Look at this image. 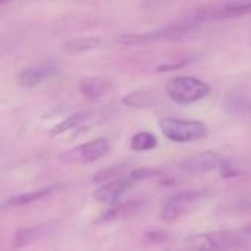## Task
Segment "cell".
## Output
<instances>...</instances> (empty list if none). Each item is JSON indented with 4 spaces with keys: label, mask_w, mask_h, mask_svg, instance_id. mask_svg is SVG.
<instances>
[{
    "label": "cell",
    "mask_w": 251,
    "mask_h": 251,
    "mask_svg": "<svg viewBox=\"0 0 251 251\" xmlns=\"http://www.w3.org/2000/svg\"><path fill=\"white\" fill-rule=\"evenodd\" d=\"M210 194L209 190H190L172 194L162 203L159 216L163 221H176L196 204L210 197Z\"/></svg>",
    "instance_id": "cell-6"
},
{
    "label": "cell",
    "mask_w": 251,
    "mask_h": 251,
    "mask_svg": "<svg viewBox=\"0 0 251 251\" xmlns=\"http://www.w3.org/2000/svg\"><path fill=\"white\" fill-rule=\"evenodd\" d=\"M251 237L244 231H212L194 234L184 240L190 251H231L238 250L249 243Z\"/></svg>",
    "instance_id": "cell-1"
},
{
    "label": "cell",
    "mask_w": 251,
    "mask_h": 251,
    "mask_svg": "<svg viewBox=\"0 0 251 251\" xmlns=\"http://www.w3.org/2000/svg\"><path fill=\"white\" fill-rule=\"evenodd\" d=\"M103 40L100 37H82V38H71L63 46L62 50L68 54H82L93 50L100 49Z\"/></svg>",
    "instance_id": "cell-13"
},
{
    "label": "cell",
    "mask_w": 251,
    "mask_h": 251,
    "mask_svg": "<svg viewBox=\"0 0 251 251\" xmlns=\"http://www.w3.org/2000/svg\"><path fill=\"white\" fill-rule=\"evenodd\" d=\"M13 1H18V0H0L1 4H7V3H13Z\"/></svg>",
    "instance_id": "cell-21"
},
{
    "label": "cell",
    "mask_w": 251,
    "mask_h": 251,
    "mask_svg": "<svg viewBox=\"0 0 251 251\" xmlns=\"http://www.w3.org/2000/svg\"><path fill=\"white\" fill-rule=\"evenodd\" d=\"M224 168H225V159L219 153L212 150L193 154L181 163V169L190 175L209 174Z\"/></svg>",
    "instance_id": "cell-9"
},
{
    "label": "cell",
    "mask_w": 251,
    "mask_h": 251,
    "mask_svg": "<svg viewBox=\"0 0 251 251\" xmlns=\"http://www.w3.org/2000/svg\"><path fill=\"white\" fill-rule=\"evenodd\" d=\"M56 69L51 68L50 65H34V66H26L21 69L16 75V84L21 88L25 90H32L35 87H40L43 82L49 81L54 75Z\"/></svg>",
    "instance_id": "cell-10"
},
{
    "label": "cell",
    "mask_w": 251,
    "mask_h": 251,
    "mask_svg": "<svg viewBox=\"0 0 251 251\" xmlns=\"http://www.w3.org/2000/svg\"><path fill=\"white\" fill-rule=\"evenodd\" d=\"M157 144H159L157 137L149 131H140V132L134 134L129 141V147L134 151H150V150L156 149Z\"/></svg>",
    "instance_id": "cell-17"
},
{
    "label": "cell",
    "mask_w": 251,
    "mask_h": 251,
    "mask_svg": "<svg viewBox=\"0 0 251 251\" xmlns=\"http://www.w3.org/2000/svg\"><path fill=\"white\" fill-rule=\"evenodd\" d=\"M224 107L226 112L237 115V116H244L251 119V96L247 94H231L225 99Z\"/></svg>",
    "instance_id": "cell-14"
},
{
    "label": "cell",
    "mask_w": 251,
    "mask_h": 251,
    "mask_svg": "<svg viewBox=\"0 0 251 251\" xmlns=\"http://www.w3.org/2000/svg\"><path fill=\"white\" fill-rule=\"evenodd\" d=\"M165 90L168 97L174 103L185 106V104L197 103L204 97H207L210 93V85L196 76L181 75V76L171 78L166 82Z\"/></svg>",
    "instance_id": "cell-3"
},
{
    "label": "cell",
    "mask_w": 251,
    "mask_h": 251,
    "mask_svg": "<svg viewBox=\"0 0 251 251\" xmlns=\"http://www.w3.org/2000/svg\"><path fill=\"white\" fill-rule=\"evenodd\" d=\"M88 118V113L87 112H78V113H74L68 118H65L62 122H59L56 126H53L50 129V135H60V134H65L68 131H72L75 128H78L85 119Z\"/></svg>",
    "instance_id": "cell-19"
},
{
    "label": "cell",
    "mask_w": 251,
    "mask_h": 251,
    "mask_svg": "<svg viewBox=\"0 0 251 251\" xmlns=\"http://www.w3.org/2000/svg\"><path fill=\"white\" fill-rule=\"evenodd\" d=\"M188 251H190V250H188Z\"/></svg>",
    "instance_id": "cell-22"
},
{
    "label": "cell",
    "mask_w": 251,
    "mask_h": 251,
    "mask_svg": "<svg viewBox=\"0 0 251 251\" xmlns=\"http://www.w3.org/2000/svg\"><path fill=\"white\" fill-rule=\"evenodd\" d=\"M51 193V188H41L37 191H29V193H24V194H18L13 196L10 199H7L3 203V209H10V207H21V206H28L31 203H35L38 200H43L46 197H49Z\"/></svg>",
    "instance_id": "cell-15"
},
{
    "label": "cell",
    "mask_w": 251,
    "mask_h": 251,
    "mask_svg": "<svg viewBox=\"0 0 251 251\" xmlns=\"http://www.w3.org/2000/svg\"><path fill=\"white\" fill-rule=\"evenodd\" d=\"M134 207H135V204H134V203H129V204H121V206L113 204V206H112V209H110L107 213H104V215L101 216V219H100V221H112V219H116V218H119V216H122V215L129 213V212H131V209H134Z\"/></svg>",
    "instance_id": "cell-20"
},
{
    "label": "cell",
    "mask_w": 251,
    "mask_h": 251,
    "mask_svg": "<svg viewBox=\"0 0 251 251\" xmlns=\"http://www.w3.org/2000/svg\"><path fill=\"white\" fill-rule=\"evenodd\" d=\"M203 22L196 15H193L187 19L163 25L153 31L138 32V34H122L116 37V43L122 46H137V44H147V43L162 41V40H175V38L184 37L185 34L193 32Z\"/></svg>",
    "instance_id": "cell-2"
},
{
    "label": "cell",
    "mask_w": 251,
    "mask_h": 251,
    "mask_svg": "<svg viewBox=\"0 0 251 251\" xmlns=\"http://www.w3.org/2000/svg\"><path fill=\"white\" fill-rule=\"evenodd\" d=\"M78 88L84 97L90 100H97L104 97L113 90V82L103 76H88L79 81Z\"/></svg>",
    "instance_id": "cell-12"
},
{
    "label": "cell",
    "mask_w": 251,
    "mask_h": 251,
    "mask_svg": "<svg viewBox=\"0 0 251 251\" xmlns=\"http://www.w3.org/2000/svg\"><path fill=\"white\" fill-rule=\"evenodd\" d=\"M54 229H56L54 222H44V224H38V225H32V226L19 228L13 235L12 246H13V249H24L26 246H31V244L43 240Z\"/></svg>",
    "instance_id": "cell-11"
},
{
    "label": "cell",
    "mask_w": 251,
    "mask_h": 251,
    "mask_svg": "<svg viewBox=\"0 0 251 251\" xmlns=\"http://www.w3.org/2000/svg\"><path fill=\"white\" fill-rule=\"evenodd\" d=\"M160 131L172 143L187 144L207 137V126L200 121H187L178 118H165L159 121Z\"/></svg>",
    "instance_id": "cell-4"
},
{
    "label": "cell",
    "mask_w": 251,
    "mask_h": 251,
    "mask_svg": "<svg viewBox=\"0 0 251 251\" xmlns=\"http://www.w3.org/2000/svg\"><path fill=\"white\" fill-rule=\"evenodd\" d=\"M122 103L128 107L134 109H146L151 107L154 104V94L147 90H137L129 94H126L122 99Z\"/></svg>",
    "instance_id": "cell-16"
},
{
    "label": "cell",
    "mask_w": 251,
    "mask_h": 251,
    "mask_svg": "<svg viewBox=\"0 0 251 251\" xmlns=\"http://www.w3.org/2000/svg\"><path fill=\"white\" fill-rule=\"evenodd\" d=\"M129 165L128 163H118V165H112L106 169H101L94 176H93V181L97 182V184H106V182H110L119 176H124L128 171H129Z\"/></svg>",
    "instance_id": "cell-18"
},
{
    "label": "cell",
    "mask_w": 251,
    "mask_h": 251,
    "mask_svg": "<svg viewBox=\"0 0 251 251\" xmlns=\"http://www.w3.org/2000/svg\"><path fill=\"white\" fill-rule=\"evenodd\" d=\"M110 150V143L107 138H96L91 141H87L84 144H79L71 150L63 151L59 154V162L62 163H71V165H87L93 163L103 156H106Z\"/></svg>",
    "instance_id": "cell-7"
},
{
    "label": "cell",
    "mask_w": 251,
    "mask_h": 251,
    "mask_svg": "<svg viewBox=\"0 0 251 251\" xmlns=\"http://www.w3.org/2000/svg\"><path fill=\"white\" fill-rule=\"evenodd\" d=\"M251 13V0H234L226 3H218L213 6H207L196 12L194 15L201 21H225L241 18Z\"/></svg>",
    "instance_id": "cell-8"
},
{
    "label": "cell",
    "mask_w": 251,
    "mask_h": 251,
    "mask_svg": "<svg viewBox=\"0 0 251 251\" xmlns=\"http://www.w3.org/2000/svg\"><path fill=\"white\" fill-rule=\"evenodd\" d=\"M154 172L151 169H134L128 175L119 176L110 182L101 184L96 191H94V199L100 203L104 204H115L129 188H132L137 182L144 181L146 178L151 176Z\"/></svg>",
    "instance_id": "cell-5"
}]
</instances>
